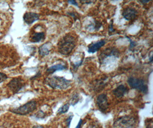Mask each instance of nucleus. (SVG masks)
Instances as JSON below:
<instances>
[{"instance_id":"8","label":"nucleus","mask_w":153,"mask_h":128,"mask_svg":"<svg viewBox=\"0 0 153 128\" xmlns=\"http://www.w3.org/2000/svg\"><path fill=\"white\" fill-rule=\"evenodd\" d=\"M138 12L134 7H127L123 10L122 15L127 20H134L138 15Z\"/></svg>"},{"instance_id":"22","label":"nucleus","mask_w":153,"mask_h":128,"mask_svg":"<svg viewBox=\"0 0 153 128\" xmlns=\"http://www.w3.org/2000/svg\"><path fill=\"white\" fill-rule=\"evenodd\" d=\"M82 120H80V121L79 122L77 125L76 126V127L75 128H81V126H82Z\"/></svg>"},{"instance_id":"12","label":"nucleus","mask_w":153,"mask_h":128,"mask_svg":"<svg viewBox=\"0 0 153 128\" xmlns=\"http://www.w3.org/2000/svg\"><path fill=\"white\" fill-rule=\"evenodd\" d=\"M128 92V89L124 85H120L118 87L115 88L112 92L117 97L120 98L123 97L125 94H127Z\"/></svg>"},{"instance_id":"23","label":"nucleus","mask_w":153,"mask_h":128,"mask_svg":"<svg viewBox=\"0 0 153 128\" xmlns=\"http://www.w3.org/2000/svg\"><path fill=\"white\" fill-rule=\"evenodd\" d=\"M130 41H131L130 42V43H131V45H130V48H132L133 47H134V46H135V43L134 42H132V41H131V40H130Z\"/></svg>"},{"instance_id":"2","label":"nucleus","mask_w":153,"mask_h":128,"mask_svg":"<svg viewBox=\"0 0 153 128\" xmlns=\"http://www.w3.org/2000/svg\"><path fill=\"white\" fill-rule=\"evenodd\" d=\"M45 83L50 87L55 89H65L68 88L71 81L63 77L52 76L45 80Z\"/></svg>"},{"instance_id":"24","label":"nucleus","mask_w":153,"mask_h":128,"mask_svg":"<svg viewBox=\"0 0 153 128\" xmlns=\"http://www.w3.org/2000/svg\"><path fill=\"white\" fill-rule=\"evenodd\" d=\"M33 128H44L43 127H42V126H40V125H36V126H35V127H33Z\"/></svg>"},{"instance_id":"9","label":"nucleus","mask_w":153,"mask_h":128,"mask_svg":"<svg viewBox=\"0 0 153 128\" xmlns=\"http://www.w3.org/2000/svg\"><path fill=\"white\" fill-rule=\"evenodd\" d=\"M39 14L33 12H27L24 14L23 17L24 22L28 25H30L35 22V21L39 20Z\"/></svg>"},{"instance_id":"19","label":"nucleus","mask_w":153,"mask_h":128,"mask_svg":"<svg viewBox=\"0 0 153 128\" xmlns=\"http://www.w3.org/2000/svg\"><path fill=\"white\" fill-rule=\"evenodd\" d=\"M68 2L69 4H72V5H74L75 6L78 7V4H77V2L76 1L71 0V1H68Z\"/></svg>"},{"instance_id":"18","label":"nucleus","mask_w":153,"mask_h":128,"mask_svg":"<svg viewBox=\"0 0 153 128\" xmlns=\"http://www.w3.org/2000/svg\"><path fill=\"white\" fill-rule=\"evenodd\" d=\"M7 78V75H5L4 73L0 72V83L5 81Z\"/></svg>"},{"instance_id":"7","label":"nucleus","mask_w":153,"mask_h":128,"mask_svg":"<svg viewBox=\"0 0 153 128\" xmlns=\"http://www.w3.org/2000/svg\"><path fill=\"white\" fill-rule=\"evenodd\" d=\"M97 105L100 110L105 112L107 110L108 107V101L107 96L105 94H100L97 99Z\"/></svg>"},{"instance_id":"20","label":"nucleus","mask_w":153,"mask_h":128,"mask_svg":"<svg viewBox=\"0 0 153 128\" xmlns=\"http://www.w3.org/2000/svg\"><path fill=\"white\" fill-rule=\"evenodd\" d=\"M115 31V30L113 29V23H112H112H111L110 26H109V32H110V33H113V32H114Z\"/></svg>"},{"instance_id":"3","label":"nucleus","mask_w":153,"mask_h":128,"mask_svg":"<svg viewBox=\"0 0 153 128\" xmlns=\"http://www.w3.org/2000/svg\"><path fill=\"white\" fill-rule=\"evenodd\" d=\"M136 124L135 118L132 116H124L117 119L114 124V128H133Z\"/></svg>"},{"instance_id":"6","label":"nucleus","mask_w":153,"mask_h":128,"mask_svg":"<svg viewBox=\"0 0 153 128\" xmlns=\"http://www.w3.org/2000/svg\"><path fill=\"white\" fill-rule=\"evenodd\" d=\"M25 86V82L20 78L13 79L7 84V87L14 94L19 92Z\"/></svg>"},{"instance_id":"25","label":"nucleus","mask_w":153,"mask_h":128,"mask_svg":"<svg viewBox=\"0 0 153 128\" xmlns=\"http://www.w3.org/2000/svg\"><path fill=\"white\" fill-rule=\"evenodd\" d=\"M140 2L142 4H145V3H147L149 2V1H140Z\"/></svg>"},{"instance_id":"10","label":"nucleus","mask_w":153,"mask_h":128,"mask_svg":"<svg viewBox=\"0 0 153 128\" xmlns=\"http://www.w3.org/2000/svg\"><path fill=\"white\" fill-rule=\"evenodd\" d=\"M119 51L115 48H108L104 50L99 56L100 60H103L105 57L112 56H118L119 55Z\"/></svg>"},{"instance_id":"14","label":"nucleus","mask_w":153,"mask_h":128,"mask_svg":"<svg viewBox=\"0 0 153 128\" xmlns=\"http://www.w3.org/2000/svg\"><path fill=\"white\" fill-rule=\"evenodd\" d=\"M67 68V66L65 64H57L49 67L47 70V72L49 74H52L55 72L56 71L66 69Z\"/></svg>"},{"instance_id":"21","label":"nucleus","mask_w":153,"mask_h":128,"mask_svg":"<svg viewBox=\"0 0 153 128\" xmlns=\"http://www.w3.org/2000/svg\"><path fill=\"white\" fill-rule=\"evenodd\" d=\"M72 116H70V117L67 118V124H68V127L70 126L71 122V120H72Z\"/></svg>"},{"instance_id":"13","label":"nucleus","mask_w":153,"mask_h":128,"mask_svg":"<svg viewBox=\"0 0 153 128\" xmlns=\"http://www.w3.org/2000/svg\"><path fill=\"white\" fill-rule=\"evenodd\" d=\"M52 47V45L51 42H47L43 44L39 49V53L40 55L42 56H44L48 55L51 52V50Z\"/></svg>"},{"instance_id":"16","label":"nucleus","mask_w":153,"mask_h":128,"mask_svg":"<svg viewBox=\"0 0 153 128\" xmlns=\"http://www.w3.org/2000/svg\"><path fill=\"white\" fill-rule=\"evenodd\" d=\"M70 108V104L69 103H67L65 105H63L61 108H60L58 111H57V113L59 114H63V113H65L66 112H68V109Z\"/></svg>"},{"instance_id":"1","label":"nucleus","mask_w":153,"mask_h":128,"mask_svg":"<svg viewBox=\"0 0 153 128\" xmlns=\"http://www.w3.org/2000/svg\"><path fill=\"white\" fill-rule=\"evenodd\" d=\"M76 44L77 37L71 33L66 34L58 43V51L64 55H68L72 53Z\"/></svg>"},{"instance_id":"5","label":"nucleus","mask_w":153,"mask_h":128,"mask_svg":"<svg viewBox=\"0 0 153 128\" xmlns=\"http://www.w3.org/2000/svg\"><path fill=\"white\" fill-rule=\"evenodd\" d=\"M37 107V102L34 100L29 101L19 108L11 109L10 112L15 114L27 115L33 112Z\"/></svg>"},{"instance_id":"15","label":"nucleus","mask_w":153,"mask_h":128,"mask_svg":"<svg viewBox=\"0 0 153 128\" xmlns=\"http://www.w3.org/2000/svg\"><path fill=\"white\" fill-rule=\"evenodd\" d=\"M45 38V34L44 32L40 33H35L33 34L32 37L30 38V41L32 42L37 43L41 41H44Z\"/></svg>"},{"instance_id":"17","label":"nucleus","mask_w":153,"mask_h":128,"mask_svg":"<svg viewBox=\"0 0 153 128\" xmlns=\"http://www.w3.org/2000/svg\"><path fill=\"white\" fill-rule=\"evenodd\" d=\"M79 101V95L77 94H74L70 100V104L72 105H74L76 104Z\"/></svg>"},{"instance_id":"11","label":"nucleus","mask_w":153,"mask_h":128,"mask_svg":"<svg viewBox=\"0 0 153 128\" xmlns=\"http://www.w3.org/2000/svg\"><path fill=\"white\" fill-rule=\"evenodd\" d=\"M105 44V41L102 39L100 41H97V42L92 43L88 46V51L90 53H95L99 51L101 47H103Z\"/></svg>"},{"instance_id":"4","label":"nucleus","mask_w":153,"mask_h":128,"mask_svg":"<svg viewBox=\"0 0 153 128\" xmlns=\"http://www.w3.org/2000/svg\"><path fill=\"white\" fill-rule=\"evenodd\" d=\"M127 83L130 87L140 91L144 94L148 93V86L144 80L134 77H130L127 80Z\"/></svg>"}]
</instances>
